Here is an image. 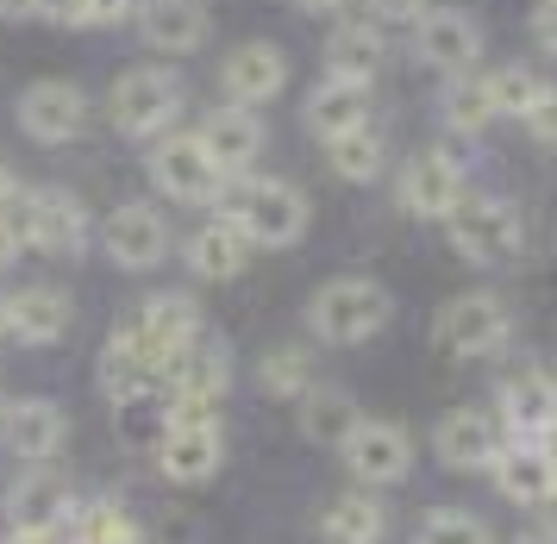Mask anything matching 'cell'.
<instances>
[{"label": "cell", "instance_id": "1", "mask_svg": "<svg viewBox=\"0 0 557 544\" xmlns=\"http://www.w3.org/2000/svg\"><path fill=\"white\" fill-rule=\"evenodd\" d=\"M226 220L251 238V250H288V245L307 238L313 207H307V195L295 182H282V175H232Z\"/></svg>", "mask_w": 557, "mask_h": 544}, {"label": "cell", "instance_id": "2", "mask_svg": "<svg viewBox=\"0 0 557 544\" xmlns=\"http://www.w3.org/2000/svg\"><path fill=\"white\" fill-rule=\"evenodd\" d=\"M395 320V295L370 275H332L307 300V332L320 345H370Z\"/></svg>", "mask_w": 557, "mask_h": 544}, {"label": "cell", "instance_id": "3", "mask_svg": "<svg viewBox=\"0 0 557 544\" xmlns=\"http://www.w3.org/2000/svg\"><path fill=\"white\" fill-rule=\"evenodd\" d=\"M445 238L463 263H482V270H495V263H513L520 245H527V220H520V207L507 195H470L457 200L451 213H445Z\"/></svg>", "mask_w": 557, "mask_h": 544}, {"label": "cell", "instance_id": "4", "mask_svg": "<svg viewBox=\"0 0 557 544\" xmlns=\"http://www.w3.org/2000/svg\"><path fill=\"white\" fill-rule=\"evenodd\" d=\"M151 188L176 207H213L226 200V182L232 175L220 170V157L201 145V132H163L151 145Z\"/></svg>", "mask_w": 557, "mask_h": 544}, {"label": "cell", "instance_id": "5", "mask_svg": "<svg viewBox=\"0 0 557 544\" xmlns=\"http://www.w3.org/2000/svg\"><path fill=\"white\" fill-rule=\"evenodd\" d=\"M182 100H188V88H182L170 70H126L120 82H113V95H107V113H113V132L120 138H163L170 125H176Z\"/></svg>", "mask_w": 557, "mask_h": 544}, {"label": "cell", "instance_id": "6", "mask_svg": "<svg viewBox=\"0 0 557 544\" xmlns=\"http://www.w3.org/2000/svg\"><path fill=\"white\" fill-rule=\"evenodd\" d=\"M513 338V313H507L502 295H451L438 307V320H432V345L445 350V357H495V350Z\"/></svg>", "mask_w": 557, "mask_h": 544}, {"label": "cell", "instance_id": "7", "mask_svg": "<svg viewBox=\"0 0 557 544\" xmlns=\"http://www.w3.org/2000/svg\"><path fill=\"white\" fill-rule=\"evenodd\" d=\"M101 250H107L113 270L145 275V270H157V263L170 257V220L157 213L151 200H120V207L107 213V225H101Z\"/></svg>", "mask_w": 557, "mask_h": 544}, {"label": "cell", "instance_id": "8", "mask_svg": "<svg viewBox=\"0 0 557 544\" xmlns=\"http://www.w3.org/2000/svg\"><path fill=\"white\" fill-rule=\"evenodd\" d=\"M338 457H345V470L357 475V489H395V482H407V470H413V438H407V425H395V420H357L351 438L338 445Z\"/></svg>", "mask_w": 557, "mask_h": 544}, {"label": "cell", "instance_id": "9", "mask_svg": "<svg viewBox=\"0 0 557 544\" xmlns=\"http://www.w3.org/2000/svg\"><path fill=\"white\" fill-rule=\"evenodd\" d=\"M220 463H226V432H220L213 413L163 420V432H157V470L170 475V482L195 489V482H207V475H220Z\"/></svg>", "mask_w": 557, "mask_h": 544}, {"label": "cell", "instance_id": "10", "mask_svg": "<svg viewBox=\"0 0 557 544\" xmlns=\"http://www.w3.org/2000/svg\"><path fill=\"white\" fill-rule=\"evenodd\" d=\"M488 475H495L502 500H513L520 514H527V507H552V495H557V445L552 438H502Z\"/></svg>", "mask_w": 557, "mask_h": 544}, {"label": "cell", "instance_id": "11", "mask_svg": "<svg viewBox=\"0 0 557 544\" xmlns=\"http://www.w3.org/2000/svg\"><path fill=\"white\" fill-rule=\"evenodd\" d=\"M413 57L438 75H470L482 57V25L463 7H426L413 20Z\"/></svg>", "mask_w": 557, "mask_h": 544}, {"label": "cell", "instance_id": "12", "mask_svg": "<svg viewBox=\"0 0 557 544\" xmlns=\"http://www.w3.org/2000/svg\"><path fill=\"white\" fill-rule=\"evenodd\" d=\"M507 438H552L557 432V375L545 363H520L495 382Z\"/></svg>", "mask_w": 557, "mask_h": 544}, {"label": "cell", "instance_id": "13", "mask_svg": "<svg viewBox=\"0 0 557 544\" xmlns=\"http://www.w3.org/2000/svg\"><path fill=\"white\" fill-rule=\"evenodd\" d=\"M20 132H26L32 145H70V138L88 132V95H82L76 82H63V75L32 82L26 95H20Z\"/></svg>", "mask_w": 557, "mask_h": 544}, {"label": "cell", "instance_id": "14", "mask_svg": "<svg viewBox=\"0 0 557 544\" xmlns=\"http://www.w3.org/2000/svg\"><path fill=\"white\" fill-rule=\"evenodd\" d=\"M463 163H457L451 150H413L401 170V213L407 220H438L451 213L457 200H463Z\"/></svg>", "mask_w": 557, "mask_h": 544}, {"label": "cell", "instance_id": "15", "mask_svg": "<svg viewBox=\"0 0 557 544\" xmlns=\"http://www.w3.org/2000/svg\"><path fill=\"white\" fill-rule=\"evenodd\" d=\"M163 382H170V400H207V407H220V395L232 388V345L220 332L201 325V332L170 357Z\"/></svg>", "mask_w": 557, "mask_h": 544}, {"label": "cell", "instance_id": "16", "mask_svg": "<svg viewBox=\"0 0 557 544\" xmlns=\"http://www.w3.org/2000/svg\"><path fill=\"white\" fill-rule=\"evenodd\" d=\"M26 213H32V250L38 257H70L76 263L88 250V207L70 188H26Z\"/></svg>", "mask_w": 557, "mask_h": 544}, {"label": "cell", "instance_id": "17", "mask_svg": "<svg viewBox=\"0 0 557 544\" xmlns=\"http://www.w3.org/2000/svg\"><path fill=\"white\" fill-rule=\"evenodd\" d=\"M70 325H76V300L51 282H32V288L7 295V338H20V345L51 350L70 338Z\"/></svg>", "mask_w": 557, "mask_h": 544}, {"label": "cell", "instance_id": "18", "mask_svg": "<svg viewBox=\"0 0 557 544\" xmlns=\"http://www.w3.org/2000/svg\"><path fill=\"white\" fill-rule=\"evenodd\" d=\"M0 438L7 450L20 457V463H51L63 438H70V420H63V407L45 395H26V400H7L0 407Z\"/></svg>", "mask_w": 557, "mask_h": 544}, {"label": "cell", "instance_id": "19", "mask_svg": "<svg viewBox=\"0 0 557 544\" xmlns=\"http://www.w3.org/2000/svg\"><path fill=\"white\" fill-rule=\"evenodd\" d=\"M220 88H226V100H238V107H263V100H276L282 88H288V57H282L270 38H245V45L220 63Z\"/></svg>", "mask_w": 557, "mask_h": 544}, {"label": "cell", "instance_id": "20", "mask_svg": "<svg viewBox=\"0 0 557 544\" xmlns=\"http://www.w3.org/2000/svg\"><path fill=\"white\" fill-rule=\"evenodd\" d=\"M126 325H132V338L145 345V357H151L157 370H170V357L201 332V307H195L188 295H151Z\"/></svg>", "mask_w": 557, "mask_h": 544}, {"label": "cell", "instance_id": "21", "mask_svg": "<svg viewBox=\"0 0 557 544\" xmlns=\"http://www.w3.org/2000/svg\"><path fill=\"white\" fill-rule=\"evenodd\" d=\"M495 450H502V425L488 413H476V407H451L445 420L432 425V457L445 470H488Z\"/></svg>", "mask_w": 557, "mask_h": 544}, {"label": "cell", "instance_id": "22", "mask_svg": "<svg viewBox=\"0 0 557 544\" xmlns=\"http://www.w3.org/2000/svg\"><path fill=\"white\" fill-rule=\"evenodd\" d=\"M95 382H101V395L113 400V407H126V400H151V388L163 382V370H157L151 357H145V345L132 338V325H120V332H113V338L101 345Z\"/></svg>", "mask_w": 557, "mask_h": 544}, {"label": "cell", "instance_id": "23", "mask_svg": "<svg viewBox=\"0 0 557 544\" xmlns=\"http://www.w3.org/2000/svg\"><path fill=\"white\" fill-rule=\"evenodd\" d=\"M301 120L313 138H338V132H351V125L370 120V82H357V75H320L313 88H307V107Z\"/></svg>", "mask_w": 557, "mask_h": 544}, {"label": "cell", "instance_id": "24", "mask_svg": "<svg viewBox=\"0 0 557 544\" xmlns=\"http://www.w3.org/2000/svg\"><path fill=\"white\" fill-rule=\"evenodd\" d=\"M138 32L163 57H195L207 45V7L201 0H138Z\"/></svg>", "mask_w": 557, "mask_h": 544}, {"label": "cell", "instance_id": "25", "mask_svg": "<svg viewBox=\"0 0 557 544\" xmlns=\"http://www.w3.org/2000/svg\"><path fill=\"white\" fill-rule=\"evenodd\" d=\"M7 514H13V526H26V532H45V526L76 514V495H70V482L51 463H26V475L7 489Z\"/></svg>", "mask_w": 557, "mask_h": 544}, {"label": "cell", "instance_id": "26", "mask_svg": "<svg viewBox=\"0 0 557 544\" xmlns=\"http://www.w3.org/2000/svg\"><path fill=\"white\" fill-rule=\"evenodd\" d=\"M201 145L220 157L226 175H245L257 163V150H263V120H257V107H238V100L213 107L201 120Z\"/></svg>", "mask_w": 557, "mask_h": 544}, {"label": "cell", "instance_id": "27", "mask_svg": "<svg viewBox=\"0 0 557 544\" xmlns=\"http://www.w3.org/2000/svg\"><path fill=\"white\" fill-rule=\"evenodd\" d=\"M182 257H188V270L201 275V282H232V275L251 263V238H245L226 213H220V220H207L201 232L188 238V250H182Z\"/></svg>", "mask_w": 557, "mask_h": 544}, {"label": "cell", "instance_id": "28", "mask_svg": "<svg viewBox=\"0 0 557 544\" xmlns=\"http://www.w3.org/2000/svg\"><path fill=\"white\" fill-rule=\"evenodd\" d=\"M320 539L326 544H382L388 539V507L376 500V489L332 495V507L320 514Z\"/></svg>", "mask_w": 557, "mask_h": 544}, {"label": "cell", "instance_id": "29", "mask_svg": "<svg viewBox=\"0 0 557 544\" xmlns=\"http://www.w3.org/2000/svg\"><path fill=\"white\" fill-rule=\"evenodd\" d=\"M295 413H301V438L307 445H320V450H338L345 438H351V425L363 420L357 400L345 395V388H320V382L295 400Z\"/></svg>", "mask_w": 557, "mask_h": 544}, {"label": "cell", "instance_id": "30", "mask_svg": "<svg viewBox=\"0 0 557 544\" xmlns=\"http://www.w3.org/2000/svg\"><path fill=\"white\" fill-rule=\"evenodd\" d=\"M438 120H445V132H457V138H482L488 125L502 120L495 113V95H488V75H445V95H438Z\"/></svg>", "mask_w": 557, "mask_h": 544}, {"label": "cell", "instance_id": "31", "mask_svg": "<svg viewBox=\"0 0 557 544\" xmlns=\"http://www.w3.org/2000/svg\"><path fill=\"white\" fill-rule=\"evenodd\" d=\"M326 70L332 75H357V82H370V75L382 70V32L370 20H351L332 32L326 45Z\"/></svg>", "mask_w": 557, "mask_h": 544}, {"label": "cell", "instance_id": "32", "mask_svg": "<svg viewBox=\"0 0 557 544\" xmlns=\"http://www.w3.org/2000/svg\"><path fill=\"white\" fill-rule=\"evenodd\" d=\"M326 163H332L338 182H376L382 175V132L363 120V125H351V132L326 138Z\"/></svg>", "mask_w": 557, "mask_h": 544}, {"label": "cell", "instance_id": "33", "mask_svg": "<svg viewBox=\"0 0 557 544\" xmlns=\"http://www.w3.org/2000/svg\"><path fill=\"white\" fill-rule=\"evenodd\" d=\"M263 395L270 400H301L313 382H320V370H313V350L307 345H276L263 350Z\"/></svg>", "mask_w": 557, "mask_h": 544}, {"label": "cell", "instance_id": "34", "mask_svg": "<svg viewBox=\"0 0 557 544\" xmlns=\"http://www.w3.org/2000/svg\"><path fill=\"white\" fill-rule=\"evenodd\" d=\"M413 544H502V539L470 507H432L426 520L413 526Z\"/></svg>", "mask_w": 557, "mask_h": 544}, {"label": "cell", "instance_id": "35", "mask_svg": "<svg viewBox=\"0 0 557 544\" xmlns=\"http://www.w3.org/2000/svg\"><path fill=\"white\" fill-rule=\"evenodd\" d=\"M76 544H138V520L120 500H88L76 507Z\"/></svg>", "mask_w": 557, "mask_h": 544}, {"label": "cell", "instance_id": "36", "mask_svg": "<svg viewBox=\"0 0 557 544\" xmlns=\"http://www.w3.org/2000/svg\"><path fill=\"white\" fill-rule=\"evenodd\" d=\"M539 88H545V82H539V75L527 70V63H507V70H495V75H488V95H495V113H507V120H520V113H527L532 100H539Z\"/></svg>", "mask_w": 557, "mask_h": 544}, {"label": "cell", "instance_id": "37", "mask_svg": "<svg viewBox=\"0 0 557 544\" xmlns=\"http://www.w3.org/2000/svg\"><path fill=\"white\" fill-rule=\"evenodd\" d=\"M26 250H32V213H26V188H13L0 200V263H13Z\"/></svg>", "mask_w": 557, "mask_h": 544}, {"label": "cell", "instance_id": "38", "mask_svg": "<svg viewBox=\"0 0 557 544\" xmlns=\"http://www.w3.org/2000/svg\"><path fill=\"white\" fill-rule=\"evenodd\" d=\"M520 125L539 150H557V88H539V100L520 113Z\"/></svg>", "mask_w": 557, "mask_h": 544}, {"label": "cell", "instance_id": "39", "mask_svg": "<svg viewBox=\"0 0 557 544\" xmlns=\"http://www.w3.org/2000/svg\"><path fill=\"white\" fill-rule=\"evenodd\" d=\"M513 544H557V514H545V507H527V520H520Z\"/></svg>", "mask_w": 557, "mask_h": 544}, {"label": "cell", "instance_id": "40", "mask_svg": "<svg viewBox=\"0 0 557 544\" xmlns=\"http://www.w3.org/2000/svg\"><path fill=\"white\" fill-rule=\"evenodd\" d=\"M138 13V0H82V25H120Z\"/></svg>", "mask_w": 557, "mask_h": 544}, {"label": "cell", "instance_id": "41", "mask_svg": "<svg viewBox=\"0 0 557 544\" xmlns=\"http://www.w3.org/2000/svg\"><path fill=\"white\" fill-rule=\"evenodd\" d=\"M363 7H370L376 20H420L432 0H363Z\"/></svg>", "mask_w": 557, "mask_h": 544}, {"label": "cell", "instance_id": "42", "mask_svg": "<svg viewBox=\"0 0 557 544\" xmlns=\"http://www.w3.org/2000/svg\"><path fill=\"white\" fill-rule=\"evenodd\" d=\"M532 38H539V50H552L557 57V0H545V7L532 13Z\"/></svg>", "mask_w": 557, "mask_h": 544}, {"label": "cell", "instance_id": "43", "mask_svg": "<svg viewBox=\"0 0 557 544\" xmlns=\"http://www.w3.org/2000/svg\"><path fill=\"white\" fill-rule=\"evenodd\" d=\"M32 20H51V25H82V0H38Z\"/></svg>", "mask_w": 557, "mask_h": 544}, {"label": "cell", "instance_id": "44", "mask_svg": "<svg viewBox=\"0 0 557 544\" xmlns=\"http://www.w3.org/2000/svg\"><path fill=\"white\" fill-rule=\"evenodd\" d=\"M38 13V0H0V20H32Z\"/></svg>", "mask_w": 557, "mask_h": 544}, {"label": "cell", "instance_id": "45", "mask_svg": "<svg viewBox=\"0 0 557 544\" xmlns=\"http://www.w3.org/2000/svg\"><path fill=\"white\" fill-rule=\"evenodd\" d=\"M301 13H345V7H357V0H295Z\"/></svg>", "mask_w": 557, "mask_h": 544}, {"label": "cell", "instance_id": "46", "mask_svg": "<svg viewBox=\"0 0 557 544\" xmlns=\"http://www.w3.org/2000/svg\"><path fill=\"white\" fill-rule=\"evenodd\" d=\"M0 544H57V539H51V532H26V526H13Z\"/></svg>", "mask_w": 557, "mask_h": 544}, {"label": "cell", "instance_id": "47", "mask_svg": "<svg viewBox=\"0 0 557 544\" xmlns=\"http://www.w3.org/2000/svg\"><path fill=\"white\" fill-rule=\"evenodd\" d=\"M13 188H20V175H13V170H7V163H0V200L13 195Z\"/></svg>", "mask_w": 557, "mask_h": 544}, {"label": "cell", "instance_id": "48", "mask_svg": "<svg viewBox=\"0 0 557 544\" xmlns=\"http://www.w3.org/2000/svg\"><path fill=\"white\" fill-rule=\"evenodd\" d=\"M0 338H7V295H0Z\"/></svg>", "mask_w": 557, "mask_h": 544}, {"label": "cell", "instance_id": "49", "mask_svg": "<svg viewBox=\"0 0 557 544\" xmlns=\"http://www.w3.org/2000/svg\"><path fill=\"white\" fill-rule=\"evenodd\" d=\"M552 507H557V495H552Z\"/></svg>", "mask_w": 557, "mask_h": 544}, {"label": "cell", "instance_id": "50", "mask_svg": "<svg viewBox=\"0 0 557 544\" xmlns=\"http://www.w3.org/2000/svg\"><path fill=\"white\" fill-rule=\"evenodd\" d=\"M552 375H557V363H552Z\"/></svg>", "mask_w": 557, "mask_h": 544}]
</instances>
